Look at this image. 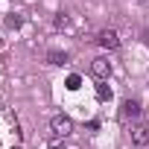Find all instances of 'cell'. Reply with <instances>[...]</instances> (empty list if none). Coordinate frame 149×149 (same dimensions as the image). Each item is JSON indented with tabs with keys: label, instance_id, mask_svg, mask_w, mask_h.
<instances>
[{
	"label": "cell",
	"instance_id": "obj_1",
	"mask_svg": "<svg viewBox=\"0 0 149 149\" xmlns=\"http://www.w3.org/2000/svg\"><path fill=\"white\" fill-rule=\"evenodd\" d=\"M91 73H94L97 82H108V76H111V61H108V56H97V58L91 61Z\"/></svg>",
	"mask_w": 149,
	"mask_h": 149
},
{
	"label": "cell",
	"instance_id": "obj_2",
	"mask_svg": "<svg viewBox=\"0 0 149 149\" xmlns=\"http://www.w3.org/2000/svg\"><path fill=\"white\" fill-rule=\"evenodd\" d=\"M50 129H53L56 137H67V134L73 132V120H70L67 114H56V117L50 120Z\"/></svg>",
	"mask_w": 149,
	"mask_h": 149
},
{
	"label": "cell",
	"instance_id": "obj_3",
	"mask_svg": "<svg viewBox=\"0 0 149 149\" xmlns=\"http://www.w3.org/2000/svg\"><path fill=\"white\" fill-rule=\"evenodd\" d=\"M129 134H132V143L137 149H149V126L146 123H134L129 129Z\"/></svg>",
	"mask_w": 149,
	"mask_h": 149
},
{
	"label": "cell",
	"instance_id": "obj_4",
	"mask_svg": "<svg viewBox=\"0 0 149 149\" xmlns=\"http://www.w3.org/2000/svg\"><path fill=\"white\" fill-rule=\"evenodd\" d=\"M97 41H100V47H105V50H117V47H120L117 29H102V32L97 35Z\"/></svg>",
	"mask_w": 149,
	"mask_h": 149
},
{
	"label": "cell",
	"instance_id": "obj_5",
	"mask_svg": "<svg viewBox=\"0 0 149 149\" xmlns=\"http://www.w3.org/2000/svg\"><path fill=\"white\" fill-rule=\"evenodd\" d=\"M140 117V102L137 100H126L120 105V120H137Z\"/></svg>",
	"mask_w": 149,
	"mask_h": 149
},
{
	"label": "cell",
	"instance_id": "obj_6",
	"mask_svg": "<svg viewBox=\"0 0 149 149\" xmlns=\"http://www.w3.org/2000/svg\"><path fill=\"white\" fill-rule=\"evenodd\" d=\"M47 61H50V64H67L70 56H67L64 50H50V53H47Z\"/></svg>",
	"mask_w": 149,
	"mask_h": 149
},
{
	"label": "cell",
	"instance_id": "obj_7",
	"mask_svg": "<svg viewBox=\"0 0 149 149\" xmlns=\"http://www.w3.org/2000/svg\"><path fill=\"white\" fill-rule=\"evenodd\" d=\"M114 94H111V88H108V82H97V100L100 102H108Z\"/></svg>",
	"mask_w": 149,
	"mask_h": 149
},
{
	"label": "cell",
	"instance_id": "obj_8",
	"mask_svg": "<svg viewBox=\"0 0 149 149\" xmlns=\"http://www.w3.org/2000/svg\"><path fill=\"white\" fill-rule=\"evenodd\" d=\"M64 88H67V91H79V88H82V76H79V73H70L67 82H64Z\"/></svg>",
	"mask_w": 149,
	"mask_h": 149
},
{
	"label": "cell",
	"instance_id": "obj_9",
	"mask_svg": "<svg viewBox=\"0 0 149 149\" xmlns=\"http://www.w3.org/2000/svg\"><path fill=\"white\" fill-rule=\"evenodd\" d=\"M53 26H56V29H70V15H64V12H61V15H56Z\"/></svg>",
	"mask_w": 149,
	"mask_h": 149
},
{
	"label": "cell",
	"instance_id": "obj_10",
	"mask_svg": "<svg viewBox=\"0 0 149 149\" xmlns=\"http://www.w3.org/2000/svg\"><path fill=\"white\" fill-rule=\"evenodd\" d=\"M21 21H24L21 15H9V18H6V26H9V29H15V26H21Z\"/></svg>",
	"mask_w": 149,
	"mask_h": 149
},
{
	"label": "cell",
	"instance_id": "obj_11",
	"mask_svg": "<svg viewBox=\"0 0 149 149\" xmlns=\"http://www.w3.org/2000/svg\"><path fill=\"white\" fill-rule=\"evenodd\" d=\"M47 149H64L61 137H53V140H47Z\"/></svg>",
	"mask_w": 149,
	"mask_h": 149
},
{
	"label": "cell",
	"instance_id": "obj_12",
	"mask_svg": "<svg viewBox=\"0 0 149 149\" xmlns=\"http://www.w3.org/2000/svg\"><path fill=\"white\" fill-rule=\"evenodd\" d=\"M137 3H140V6H146V9H149V0H137Z\"/></svg>",
	"mask_w": 149,
	"mask_h": 149
},
{
	"label": "cell",
	"instance_id": "obj_13",
	"mask_svg": "<svg viewBox=\"0 0 149 149\" xmlns=\"http://www.w3.org/2000/svg\"><path fill=\"white\" fill-rule=\"evenodd\" d=\"M143 38H146V44H149V32H143Z\"/></svg>",
	"mask_w": 149,
	"mask_h": 149
}]
</instances>
